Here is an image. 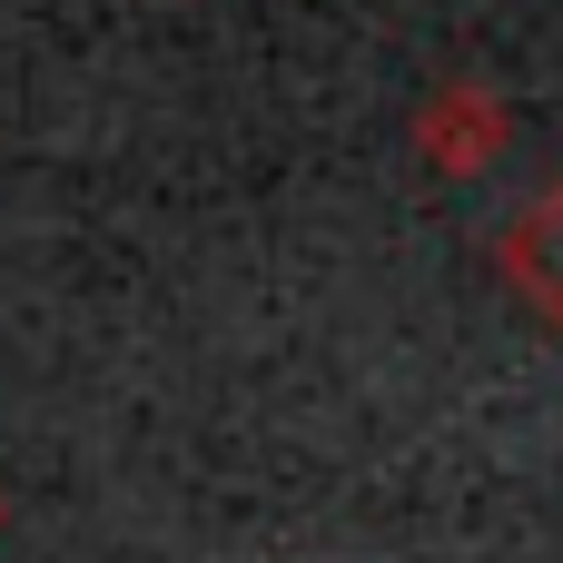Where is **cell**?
Segmentation results:
<instances>
[{
	"instance_id": "cell-1",
	"label": "cell",
	"mask_w": 563,
	"mask_h": 563,
	"mask_svg": "<svg viewBox=\"0 0 563 563\" xmlns=\"http://www.w3.org/2000/svg\"><path fill=\"white\" fill-rule=\"evenodd\" d=\"M505 148H515V99H505L495 79L455 69V79H435V89L416 99V158H426L435 178H485Z\"/></svg>"
},
{
	"instance_id": "cell-2",
	"label": "cell",
	"mask_w": 563,
	"mask_h": 563,
	"mask_svg": "<svg viewBox=\"0 0 563 563\" xmlns=\"http://www.w3.org/2000/svg\"><path fill=\"white\" fill-rule=\"evenodd\" d=\"M495 287H505L534 327L563 336V178L534 188V198L495 228Z\"/></svg>"
},
{
	"instance_id": "cell-3",
	"label": "cell",
	"mask_w": 563,
	"mask_h": 563,
	"mask_svg": "<svg viewBox=\"0 0 563 563\" xmlns=\"http://www.w3.org/2000/svg\"><path fill=\"white\" fill-rule=\"evenodd\" d=\"M0 525H10V495H0Z\"/></svg>"
}]
</instances>
